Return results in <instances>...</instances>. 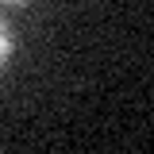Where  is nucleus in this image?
<instances>
[{"instance_id": "1", "label": "nucleus", "mask_w": 154, "mask_h": 154, "mask_svg": "<svg viewBox=\"0 0 154 154\" xmlns=\"http://www.w3.org/2000/svg\"><path fill=\"white\" fill-rule=\"evenodd\" d=\"M8 54H12V31H8V23L0 19V66L8 62Z\"/></svg>"}, {"instance_id": "2", "label": "nucleus", "mask_w": 154, "mask_h": 154, "mask_svg": "<svg viewBox=\"0 0 154 154\" xmlns=\"http://www.w3.org/2000/svg\"><path fill=\"white\" fill-rule=\"evenodd\" d=\"M8 4H27V0H8Z\"/></svg>"}]
</instances>
